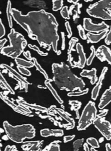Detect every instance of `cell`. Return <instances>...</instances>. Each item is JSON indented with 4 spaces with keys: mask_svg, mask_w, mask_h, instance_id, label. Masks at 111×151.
Masks as SVG:
<instances>
[{
    "mask_svg": "<svg viewBox=\"0 0 111 151\" xmlns=\"http://www.w3.org/2000/svg\"><path fill=\"white\" fill-rule=\"evenodd\" d=\"M12 17L28 33L32 40H36L41 46H52L54 52L60 54L58 49V24L55 17L43 9L29 12L23 15L15 8L12 9Z\"/></svg>",
    "mask_w": 111,
    "mask_h": 151,
    "instance_id": "1",
    "label": "cell"
},
{
    "mask_svg": "<svg viewBox=\"0 0 111 151\" xmlns=\"http://www.w3.org/2000/svg\"><path fill=\"white\" fill-rule=\"evenodd\" d=\"M53 74V80L61 90L74 91L82 90L85 84L81 78L75 76L70 70L69 66L63 63H53L52 65Z\"/></svg>",
    "mask_w": 111,
    "mask_h": 151,
    "instance_id": "2",
    "label": "cell"
},
{
    "mask_svg": "<svg viewBox=\"0 0 111 151\" xmlns=\"http://www.w3.org/2000/svg\"><path fill=\"white\" fill-rule=\"evenodd\" d=\"M3 126L8 137L17 143H22L25 139H32L35 136V129L30 124L13 126L5 121Z\"/></svg>",
    "mask_w": 111,
    "mask_h": 151,
    "instance_id": "3",
    "label": "cell"
},
{
    "mask_svg": "<svg viewBox=\"0 0 111 151\" xmlns=\"http://www.w3.org/2000/svg\"><path fill=\"white\" fill-rule=\"evenodd\" d=\"M8 37L9 39L10 45L2 48L1 53L15 59L23 51L27 44L26 40L22 34L15 31L13 28L11 29Z\"/></svg>",
    "mask_w": 111,
    "mask_h": 151,
    "instance_id": "4",
    "label": "cell"
},
{
    "mask_svg": "<svg viewBox=\"0 0 111 151\" xmlns=\"http://www.w3.org/2000/svg\"><path fill=\"white\" fill-rule=\"evenodd\" d=\"M111 0H103L90 5L86 9L87 13L93 17L103 20L111 19Z\"/></svg>",
    "mask_w": 111,
    "mask_h": 151,
    "instance_id": "5",
    "label": "cell"
},
{
    "mask_svg": "<svg viewBox=\"0 0 111 151\" xmlns=\"http://www.w3.org/2000/svg\"><path fill=\"white\" fill-rule=\"evenodd\" d=\"M97 110L95 103L90 101L84 107L82 114L78 122L77 129L78 130H83L88 127L96 117Z\"/></svg>",
    "mask_w": 111,
    "mask_h": 151,
    "instance_id": "6",
    "label": "cell"
},
{
    "mask_svg": "<svg viewBox=\"0 0 111 151\" xmlns=\"http://www.w3.org/2000/svg\"><path fill=\"white\" fill-rule=\"evenodd\" d=\"M93 124L107 140H111V124L103 117H99L93 121Z\"/></svg>",
    "mask_w": 111,
    "mask_h": 151,
    "instance_id": "7",
    "label": "cell"
},
{
    "mask_svg": "<svg viewBox=\"0 0 111 151\" xmlns=\"http://www.w3.org/2000/svg\"><path fill=\"white\" fill-rule=\"evenodd\" d=\"M83 27L88 31L92 32H99L104 31L108 30L109 25L105 22H102L101 23L96 24L92 23L91 19L88 18H85L83 19Z\"/></svg>",
    "mask_w": 111,
    "mask_h": 151,
    "instance_id": "8",
    "label": "cell"
},
{
    "mask_svg": "<svg viewBox=\"0 0 111 151\" xmlns=\"http://www.w3.org/2000/svg\"><path fill=\"white\" fill-rule=\"evenodd\" d=\"M96 56L100 61H106L111 65V50L107 47L104 45L100 46L96 51Z\"/></svg>",
    "mask_w": 111,
    "mask_h": 151,
    "instance_id": "9",
    "label": "cell"
},
{
    "mask_svg": "<svg viewBox=\"0 0 111 151\" xmlns=\"http://www.w3.org/2000/svg\"><path fill=\"white\" fill-rule=\"evenodd\" d=\"M76 48L79 55V60L78 62L74 61L72 66L73 67H78L79 68H82L84 67L86 63L87 60L86 58V55L83 51V47L80 43H77L76 45Z\"/></svg>",
    "mask_w": 111,
    "mask_h": 151,
    "instance_id": "10",
    "label": "cell"
},
{
    "mask_svg": "<svg viewBox=\"0 0 111 151\" xmlns=\"http://www.w3.org/2000/svg\"><path fill=\"white\" fill-rule=\"evenodd\" d=\"M107 71V67H105L103 68L102 71V73L100 74V77L99 78V80H97V82L96 86L94 87V88L92 90L91 98H92V99H93L94 100L97 99V96L99 95L100 90L102 85L103 80L105 78V74H106Z\"/></svg>",
    "mask_w": 111,
    "mask_h": 151,
    "instance_id": "11",
    "label": "cell"
},
{
    "mask_svg": "<svg viewBox=\"0 0 111 151\" xmlns=\"http://www.w3.org/2000/svg\"><path fill=\"white\" fill-rule=\"evenodd\" d=\"M111 102V86L106 90L103 94L99 104V108L100 109H103Z\"/></svg>",
    "mask_w": 111,
    "mask_h": 151,
    "instance_id": "12",
    "label": "cell"
},
{
    "mask_svg": "<svg viewBox=\"0 0 111 151\" xmlns=\"http://www.w3.org/2000/svg\"><path fill=\"white\" fill-rule=\"evenodd\" d=\"M107 32H108V30H106V31H102L100 33L96 34L91 32H88L86 34V37L88 39V42H90L91 43L98 42L100 40L106 37Z\"/></svg>",
    "mask_w": 111,
    "mask_h": 151,
    "instance_id": "13",
    "label": "cell"
},
{
    "mask_svg": "<svg viewBox=\"0 0 111 151\" xmlns=\"http://www.w3.org/2000/svg\"><path fill=\"white\" fill-rule=\"evenodd\" d=\"M80 76L84 77H88L90 79V83L92 84H94L97 81V76H96V69L95 68H92L90 70H83L80 73Z\"/></svg>",
    "mask_w": 111,
    "mask_h": 151,
    "instance_id": "14",
    "label": "cell"
},
{
    "mask_svg": "<svg viewBox=\"0 0 111 151\" xmlns=\"http://www.w3.org/2000/svg\"><path fill=\"white\" fill-rule=\"evenodd\" d=\"M1 67L2 68H6L8 71H9L10 73H11V74H12L13 76H14L16 78H17V79L21 81V83L25 86H27L28 84H29V83H28L26 79L23 77L22 76H21L19 74H18L14 69H13L12 67H11L10 66L5 64H1Z\"/></svg>",
    "mask_w": 111,
    "mask_h": 151,
    "instance_id": "15",
    "label": "cell"
},
{
    "mask_svg": "<svg viewBox=\"0 0 111 151\" xmlns=\"http://www.w3.org/2000/svg\"><path fill=\"white\" fill-rule=\"evenodd\" d=\"M40 134L43 137H48L51 136H62L63 135V131L61 129H42L40 132Z\"/></svg>",
    "mask_w": 111,
    "mask_h": 151,
    "instance_id": "16",
    "label": "cell"
},
{
    "mask_svg": "<svg viewBox=\"0 0 111 151\" xmlns=\"http://www.w3.org/2000/svg\"><path fill=\"white\" fill-rule=\"evenodd\" d=\"M42 143V141H33V142H27L24 143L25 148H23L24 150L27 151H40V147Z\"/></svg>",
    "mask_w": 111,
    "mask_h": 151,
    "instance_id": "17",
    "label": "cell"
},
{
    "mask_svg": "<svg viewBox=\"0 0 111 151\" xmlns=\"http://www.w3.org/2000/svg\"><path fill=\"white\" fill-rule=\"evenodd\" d=\"M1 97L5 102H6L10 106H11L17 112H19V113H21L22 114H28V113H30L31 112L28 109H24L22 107H20L17 106L15 104H14L12 102H11V101H10L9 99L6 98L5 96H3L2 93H1Z\"/></svg>",
    "mask_w": 111,
    "mask_h": 151,
    "instance_id": "18",
    "label": "cell"
},
{
    "mask_svg": "<svg viewBox=\"0 0 111 151\" xmlns=\"http://www.w3.org/2000/svg\"><path fill=\"white\" fill-rule=\"evenodd\" d=\"M52 81L51 79H46L45 81V84L47 87V88L49 90V91L51 92L53 96V97L55 98V99L60 104H62L63 103V101L61 99V98L59 97L56 90L54 89V88L52 87V86L51 84V82Z\"/></svg>",
    "mask_w": 111,
    "mask_h": 151,
    "instance_id": "19",
    "label": "cell"
},
{
    "mask_svg": "<svg viewBox=\"0 0 111 151\" xmlns=\"http://www.w3.org/2000/svg\"><path fill=\"white\" fill-rule=\"evenodd\" d=\"M56 111L58 113V114L62 117L65 120H66V121H67L69 123V126L66 127V129H73L74 126H75V122L73 120V119H71L67 114L66 113H65L63 110L60 109H55Z\"/></svg>",
    "mask_w": 111,
    "mask_h": 151,
    "instance_id": "20",
    "label": "cell"
},
{
    "mask_svg": "<svg viewBox=\"0 0 111 151\" xmlns=\"http://www.w3.org/2000/svg\"><path fill=\"white\" fill-rule=\"evenodd\" d=\"M15 61L18 65L22 67H25V68H26V67L29 68L34 66V64L33 62L26 61L23 58H21L18 57L15 59Z\"/></svg>",
    "mask_w": 111,
    "mask_h": 151,
    "instance_id": "21",
    "label": "cell"
},
{
    "mask_svg": "<svg viewBox=\"0 0 111 151\" xmlns=\"http://www.w3.org/2000/svg\"><path fill=\"white\" fill-rule=\"evenodd\" d=\"M24 4L31 7H36V8H44L46 6V4L44 1H38V0H32V1H28L24 2Z\"/></svg>",
    "mask_w": 111,
    "mask_h": 151,
    "instance_id": "22",
    "label": "cell"
},
{
    "mask_svg": "<svg viewBox=\"0 0 111 151\" xmlns=\"http://www.w3.org/2000/svg\"><path fill=\"white\" fill-rule=\"evenodd\" d=\"M78 41V39L75 38V37H73L72 38L70 41H69V48L68 50V60L69 61V62L70 63V64H72V55H71V51L72 50H74L73 47V46L75 45V44H76V42Z\"/></svg>",
    "mask_w": 111,
    "mask_h": 151,
    "instance_id": "23",
    "label": "cell"
},
{
    "mask_svg": "<svg viewBox=\"0 0 111 151\" xmlns=\"http://www.w3.org/2000/svg\"><path fill=\"white\" fill-rule=\"evenodd\" d=\"M6 16H7L8 20L9 26L12 29V18H13V17H12V14L11 2L10 1H8V4H7V6H6Z\"/></svg>",
    "mask_w": 111,
    "mask_h": 151,
    "instance_id": "24",
    "label": "cell"
},
{
    "mask_svg": "<svg viewBox=\"0 0 111 151\" xmlns=\"http://www.w3.org/2000/svg\"><path fill=\"white\" fill-rule=\"evenodd\" d=\"M69 104L71 105V110H74L76 112L77 118H79L78 110L80 107L81 103L78 101H69Z\"/></svg>",
    "mask_w": 111,
    "mask_h": 151,
    "instance_id": "25",
    "label": "cell"
},
{
    "mask_svg": "<svg viewBox=\"0 0 111 151\" xmlns=\"http://www.w3.org/2000/svg\"><path fill=\"white\" fill-rule=\"evenodd\" d=\"M0 80H1V84H2V86H4V88H6V90H8L12 94H14L15 92L14 91L12 90V88H11V87L9 85V84L7 83V81L5 80V78L4 77L3 75L1 74V73H0Z\"/></svg>",
    "mask_w": 111,
    "mask_h": 151,
    "instance_id": "26",
    "label": "cell"
},
{
    "mask_svg": "<svg viewBox=\"0 0 111 151\" xmlns=\"http://www.w3.org/2000/svg\"><path fill=\"white\" fill-rule=\"evenodd\" d=\"M32 61H33V64H34V65L36 67V70H37L38 71H39L40 73H41L42 74H43V76H44V77H45V78L46 79H48V76L47 73H46V71L41 67V66L39 65V63H38V61H36V58H32Z\"/></svg>",
    "mask_w": 111,
    "mask_h": 151,
    "instance_id": "27",
    "label": "cell"
},
{
    "mask_svg": "<svg viewBox=\"0 0 111 151\" xmlns=\"http://www.w3.org/2000/svg\"><path fill=\"white\" fill-rule=\"evenodd\" d=\"M63 1L62 0H53L52 4H53V10L56 11L59 9H62L63 8Z\"/></svg>",
    "mask_w": 111,
    "mask_h": 151,
    "instance_id": "28",
    "label": "cell"
},
{
    "mask_svg": "<svg viewBox=\"0 0 111 151\" xmlns=\"http://www.w3.org/2000/svg\"><path fill=\"white\" fill-rule=\"evenodd\" d=\"M86 143L89 145L92 148H98L99 147V143L97 140L94 137H89L87 139Z\"/></svg>",
    "mask_w": 111,
    "mask_h": 151,
    "instance_id": "29",
    "label": "cell"
},
{
    "mask_svg": "<svg viewBox=\"0 0 111 151\" xmlns=\"http://www.w3.org/2000/svg\"><path fill=\"white\" fill-rule=\"evenodd\" d=\"M90 50H91V53L90 54V56L89 57V58L86 60V64L88 65H89L91 64L93 58H95V57L96 55V50H95L94 46H91L90 47Z\"/></svg>",
    "mask_w": 111,
    "mask_h": 151,
    "instance_id": "30",
    "label": "cell"
},
{
    "mask_svg": "<svg viewBox=\"0 0 111 151\" xmlns=\"http://www.w3.org/2000/svg\"><path fill=\"white\" fill-rule=\"evenodd\" d=\"M45 151H60L59 145L56 142L52 143L46 148Z\"/></svg>",
    "mask_w": 111,
    "mask_h": 151,
    "instance_id": "31",
    "label": "cell"
},
{
    "mask_svg": "<svg viewBox=\"0 0 111 151\" xmlns=\"http://www.w3.org/2000/svg\"><path fill=\"white\" fill-rule=\"evenodd\" d=\"M83 139H78L76 140L75 142L73 143V150L74 151H78L79 148L82 146L83 143Z\"/></svg>",
    "mask_w": 111,
    "mask_h": 151,
    "instance_id": "32",
    "label": "cell"
},
{
    "mask_svg": "<svg viewBox=\"0 0 111 151\" xmlns=\"http://www.w3.org/2000/svg\"><path fill=\"white\" fill-rule=\"evenodd\" d=\"M60 14L62 15V17L63 18H64L65 19H69V11L68 10V6H63L61 11H60Z\"/></svg>",
    "mask_w": 111,
    "mask_h": 151,
    "instance_id": "33",
    "label": "cell"
},
{
    "mask_svg": "<svg viewBox=\"0 0 111 151\" xmlns=\"http://www.w3.org/2000/svg\"><path fill=\"white\" fill-rule=\"evenodd\" d=\"M28 47L32 49V50H35V51H36L41 56H46L48 55V53L47 52H44L43 51H42L39 48V47H38L36 45H31V44H28Z\"/></svg>",
    "mask_w": 111,
    "mask_h": 151,
    "instance_id": "34",
    "label": "cell"
},
{
    "mask_svg": "<svg viewBox=\"0 0 111 151\" xmlns=\"http://www.w3.org/2000/svg\"><path fill=\"white\" fill-rule=\"evenodd\" d=\"M88 92V88H86L85 90H80V91L78 92H70L68 94V96H79L81 95H83L86 94Z\"/></svg>",
    "mask_w": 111,
    "mask_h": 151,
    "instance_id": "35",
    "label": "cell"
},
{
    "mask_svg": "<svg viewBox=\"0 0 111 151\" xmlns=\"http://www.w3.org/2000/svg\"><path fill=\"white\" fill-rule=\"evenodd\" d=\"M77 28L78 29V31H79V36L80 37V38L83 40H86V35L85 34V31H84V28L83 27H82L81 25H78L77 26Z\"/></svg>",
    "mask_w": 111,
    "mask_h": 151,
    "instance_id": "36",
    "label": "cell"
},
{
    "mask_svg": "<svg viewBox=\"0 0 111 151\" xmlns=\"http://www.w3.org/2000/svg\"><path fill=\"white\" fill-rule=\"evenodd\" d=\"M17 68L18 69V70L19 71V72L23 74V75H25V76H31V73L30 72V71H29L28 70H27L26 68L25 67H21V66H19L18 65L17 66Z\"/></svg>",
    "mask_w": 111,
    "mask_h": 151,
    "instance_id": "37",
    "label": "cell"
},
{
    "mask_svg": "<svg viewBox=\"0 0 111 151\" xmlns=\"http://www.w3.org/2000/svg\"><path fill=\"white\" fill-rule=\"evenodd\" d=\"M105 41L107 45H109L110 44H111V26L110 27L109 30H108Z\"/></svg>",
    "mask_w": 111,
    "mask_h": 151,
    "instance_id": "38",
    "label": "cell"
},
{
    "mask_svg": "<svg viewBox=\"0 0 111 151\" xmlns=\"http://www.w3.org/2000/svg\"><path fill=\"white\" fill-rule=\"evenodd\" d=\"M5 34V29L3 24L2 23L1 19H0V37L2 38V37H4Z\"/></svg>",
    "mask_w": 111,
    "mask_h": 151,
    "instance_id": "39",
    "label": "cell"
},
{
    "mask_svg": "<svg viewBox=\"0 0 111 151\" xmlns=\"http://www.w3.org/2000/svg\"><path fill=\"white\" fill-rule=\"evenodd\" d=\"M65 27L66 28V31L68 32V37L70 38L72 34V32L71 30V28L70 26L69 25V23L68 22H65Z\"/></svg>",
    "mask_w": 111,
    "mask_h": 151,
    "instance_id": "40",
    "label": "cell"
},
{
    "mask_svg": "<svg viewBox=\"0 0 111 151\" xmlns=\"http://www.w3.org/2000/svg\"><path fill=\"white\" fill-rule=\"evenodd\" d=\"M75 135H70V136H64L63 137V141L65 143H66V142H70L71 140H72L74 137H75Z\"/></svg>",
    "mask_w": 111,
    "mask_h": 151,
    "instance_id": "41",
    "label": "cell"
},
{
    "mask_svg": "<svg viewBox=\"0 0 111 151\" xmlns=\"http://www.w3.org/2000/svg\"><path fill=\"white\" fill-rule=\"evenodd\" d=\"M16 148L15 147V146H11L9 145L6 146L4 150V151H16Z\"/></svg>",
    "mask_w": 111,
    "mask_h": 151,
    "instance_id": "42",
    "label": "cell"
},
{
    "mask_svg": "<svg viewBox=\"0 0 111 151\" xmlns=\"http://www.w3.org/2000/svg\"><path fill=\"white\" fill-rule=\"evenodd\" d=\"M23 55H24V56L26 57V58H28V59L30 60L31 61H32V58L31 56V54H30L29 51H26V52H23Z\"/></svg>",
    "mask_w": 111,
    "mask_h": 151,
    "instance_id": "43",
    "label": "cell"
},
{
    "mask_svg": "<svg viewBox=\"0 0 111 151\" xmlns=\"http://www.w3.org/2000/svg\"><path fill=\"white\" fill-rule=\"evenodd\" d=\"M62 37V50L65 49V34L63 32H61Z\"/></svg>",
    "mask_w": 111,
    "mask_h": 151,
    "instance_id": "44",
    "label": "cell"
},
{
    "mask_svg": "<svg viewBox=\"0 0 111 151\" xmlns=\"http://www.w3.org/2000/svg\"><path fill=\"white\" fill-rule=\"evenodd\" d=\"M6 42V39H5V38H4V39L1 40V41H0V47H1V50L4 48V45L5 44Z\"/></svg>",
    "mask_w": 111,
    "mask_h": 151,
    "instance_id": "45",
    "label": "cell"
},
{
    "mask_svg": "<svg viewBox=\"0 0 111 151\" xmlns=\"http://www.w3.org/2000/svg\"><path fill=\"white\" fill-rule=\"evenodd\" d=\"M83 149H84L85 151H90L89 149V147L88 146V145L86 143L83 145Z\"/></svg>",
    "mask_w": 111,
    "mask_h": 151,
    "instance_id": "46",
    "label": "cell"
},
{
    "mask_svg": "<svg viewBox=\"0 0 111 151\" xmlns=\"http://www.w3.org/2000/svg\"><path fill=\"white\" fill-rule=\"evenodd\" d=\"M105 147H106V151H111V146H110V145L109 143L106 144Z\"/></svg>",
    "mask_w": 111,
    "mask_h": 151,
    "instance_id": "47",
    "label": "cell"
},
{
    "mask_svg": "<svg viewBox=\"0 0 111 151\" xmlns=\"http://www.w3.org/2000/svg\"><path fill=\"white\" fill-rule=\"evenodd\" d=\"M90 151H97V150H96L95 148H92H92L90 149Z\"/></svg>",
    "mask_w": 111,
    "mask_h": 151,
    "instance_id": "48",
    "label": "cell"
}]
</instances>
